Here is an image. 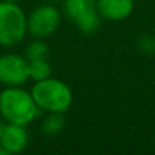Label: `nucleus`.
<instances>
[{
  "label": "nucleus",
  "instance_id": "nucleus-1",
  "mask_svg": "<svg viewBox=\"0 0 155 155\" xmlns=\"http://www.w3.org/2000/svg\"><path fill=\"white\" fill-rule=\"evenodd\" d=\"M31 93L21 86H7L0 93V116L5 123L27 127L38 116Z\"/></svg>",
  "mask_w": 155,
  "mask_h": 155
},
{
  "label": "nucleus",
  "instance_id": "nucleus-2",
  "mask_svg": "<svg viewBox=\"0 0 155 155\" xmlns=\"http://www.w3.org/2000/svg\"><path fill=\"white\" fill-rule=\"evenodd\" d=\"M30 93L38 109L48 113H64L72 105L70 86L52 76L34 82Z\"/></svg>",
  "mask_w": 155,
  "mask_h": 155
},
{
  "label": "nucleus",
  "instance_id": "nucleus-3",
  "mask_svg": "<svg viewBox=\"0 0 155 155\" xmlns=\"http://www.w3.org/2000/svg\"><path fill=\"white\" fill-rule=\"evenodd\" d=\"M27 34L26 14L18 3L0 2V46L14 48Z\"/></svg>",
  "mask_w": 155,
  "mask_h": 155
},
{
  "label": "nucleus",
  "instance_id": "nucleus-4",
  "mask_svg": "<svg viewBox=\"0 0 155 155\" xmlns=\"http://www.w3.org/2000/svg\"><path fill=\"white\" fill-rule=\"evenodd\" d=\"M63 10L71 22L84 34H93L101 23L95 0H63Z\"/></svg>",
  "mask_w": 155,
  "mask_h": 155
},
{
  "label": "nucleus",
  "instance_id": "nucleus-5",
  "mask_svg": "<svg viewBox=\"0 0 155 155\" xmlns=\"http://www.w3.org/2000/svg\"><path fill=\"white\" fill-rule=\"evenodd\" d=\"M60 22L61 14L52 4L38 5L26 15L27 33L34 38H46L52 35L59 29Z\"/></svg>",
  "mask_w": 155,
  "mask_h": 155
},
{
  "label": "nucleus",
  "instance_id": "nucleus-6",
  "mask_svg": "<svg viewBox=\"0 0 155 155\" xmlns=\"http://www.w3.org/2000/svg\"><path fill=\"white\" fill-rule=\"evenodd\" d=\"M29 80V60L18 53L0 56V83L5 86H22Z\"/></svg>",
  "mask_w": 155,
  "mask_h": 155
},
{
  "label": "nucleus",
  "instance_id": "nucleus-7",
  "mask_svg": "<svg viewBox=\"0 0 155 155\" xmlns=\"http://www.w3.org/2000/svg\"><path fill=\"white\" fill-rule=\"evenodd\" d=\"M29 135L26 127L7 123L0 136V147L5 154H19L27 147Z\"/></svg>",
  "mask_w": 155,
  "mask_h": 155
},
{
  "label": "nucleus",
  "instance_id": "nucleus-8",
  "mask_svg": "<svg viewBox=\"0 0 155 155\" xmlns=\"http://www.w3.org/2000/svg\"><path fill=\"white\" fill-rule=\"evenodd\" d=\"M101 18L107 21H123L134 11V0H95Z\"/></svg>",
  "mask_w": 155,
  "mask_h": 155
},
{
  "label": "nucleus",
  "instance_id": "nucleus-9",
  "mask_svg": "<svg viewBox=\"0 0 155 155\" xmlns=\"http://www.w3.org/2000/svg\"><path fill=\"white\" fill-rule=\"evenodd\" d=\"M64 127L65 120L63 113H48V116L41 123V131L45 136H56L64 129Z\"/></svg>",
  "mask_w": 155,
  "mask_h": 155
},
{
  "label": "nucleus",
  "instance_id": "nucleus-10",
  "mask_svg": "<svg viewBox=\"0 0 155 155\" xmlns=\"http://www.w3.org/2000/svg\"><path fill=\"white\" fill-rule=\"evenodd\" d=\"M52 75V67L46 59L29 60V79L34 82L46 79Z\"/></svg>",
  "mask_w": 155,
  "mask_h": 155
},
{
  "label": "nucleus",
  "instance_id": "nucleus-11",
  "mask_svg": "<svg viewBox=\"0 0 155 155\" xmlns=\"http://www.w3.org/2000/svg\"><path fill=\"white\" fill-rule=\"evenodd\" d=\"M49 53L48 45L42 41V38H35L33 42H30L26 48V59L27 60H37V59H46Z\"/></svg>",
  "mask_w": 155,
  "mask_h": 155
},
{
  "label": "nucleus",
  "instance_id": "nucleus-12",
  "mask_svg": "<svg viewBox=\"0 0 155 155\" xmlns=\"http://www.w3.org/2000/svg\"><path fill=\"white\" fill-rule=\"evenodd\" d=\"M136 46L142 53L155 54V35L154 34H140L136 38Z\"/></svg>",
  "mask_w": 155,
  "mask_h": 155
},
{
  "label": "nucleus",
  "instance_id": "nucleus-13",
  "mask_svg": "<svg viewBox=\"0 0 155 155\" xmlns=\"http://www.w3.org/2000/svg\"><path fill=\"white\" fill-rule=\"evenodd\" d=\"M4 120H2V118H0V136H2V132H3V128H4Z\"/></svg>",
  "mask_w": 155,
  "mask_h": 155
},
{
  "label": "nucleus",
  "instance_id": "nucleus-14",
  "mask_svg": "<svg viewBox=\"0 0 155 155\" xmlns=\"http://www.w3.org/2000/svg\"><path fill=\"white\" fill-rule=\"evenodd\" d=\"M4 2H10V3H19L21 0H4Z\"/></svg>",
  "mask_w": 155,
  "mask_h": 155
},
{
  "label": "nucleus",
  "instance_id": "nucleus-15",
  "mask_svg": "<svg viewBox=\"0 0 155 155\" xmlns=\"http://www.w3.org/2000/svg\"><path fill=\"white\" fill-rule=\"evenodd\" d=\"M0 155H7V154H5V153H4V150H3V148H2V147H0Z\"/></svg>",
  "mask_w": 155,
  "mask_h": 155
},
{
  "label": "nucleus",
  "instance_id": "nucleus-16",
  "mask_svg": "<svg viewBox=\"0 0 155 155\" xmlns=\"http://www.w3.org/2000/svg\"><path fill=\"white\" fill-rule=\"evenodd\" d=\"M49 2H63V0H49Z\"/></svg>",
  "mask_w": 155,
  "mask_h": 155
},
{
  "label": "nucleus",
  "instance_id": "nucleus-17",
  "mask_svg": "<svg viewBox=\"0 0 155 155\" xmlns=\"http://www.w3.org/2000/svg\"><path fill=\"white\" fill-rule=\"evenodd\" d=\"M154 35H155V27H154Z\"/></svg>",
  "mask_w": 155,
  "mask_h": 155
}]
</instances>
